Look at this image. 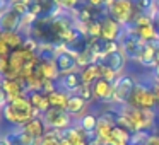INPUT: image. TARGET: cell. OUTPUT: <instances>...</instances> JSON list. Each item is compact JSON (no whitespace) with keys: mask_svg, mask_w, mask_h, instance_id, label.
<instances>
[{"mask_svg":"<svg viewBox=\"0 0 159 145\" xmlns=\"http://www.w3.org/2000/svg\"><path fill=\"white\" fill-rule=\"evenodd\" d=\"M2 121H4V118H2V111H0V123H2Z\"/></svg>","mask_w":159,"mask_h":145,"instance_id":"obj_37","label":"cell"},{"mask_svg":"<svg viewBox=\"0 0 159 145\" xmlns=\"http://www.w3.org/2000/svg\"><path fill=\"white\" fill-rule=\"evenodd\" d=\"M130 135H132V131L128 130V128L115 125L113 131H111V135H110V140H108V145H128Z\"/></svg>","mask_w":159,"mask_h":145,"instance_id":"obj_19","label":"cell"},{"mask_svg":"<svg viewBox=\"0 0 159 145\" xmlns=\"http://www.w3.org/2000/svg\"><path fill=\"white\" fill-rule=\"evenodd\" d=\"M12 53L11 46L4 41V39L0 38V58H9V55Z\"/></svg>","mask_w":159,"mask_h":145,"instance_id":"obj_30","label":"cell"},{"mask_svg":"<svg viewBox=\"0 0 159 145\" xmlns=\"http://www.w3.org/2000/svg\"><path fill=\"white\" fill-rule=\"evenodd\" d=\"M2 82V87H4V92L7 96V101H14L17 97L28 96V90H26V86L22 80L19 79H9V77H2L0 79Z\"/></svg>","mask_w":159,"mask_h":145,"instance_id":"obj_10","label":"cell"},{"mask_svg":"<svg viewBox=\"0 0 159 145\" xmlns=\"http://www.w3.org/2000/svg\"><path fill=\"white\" fill-rule=\"evenodd\" d=\"M98 120H99V118H98L94 113H86L82 118H79V120H77V123H79V126L82 128L86 133H93V131L96 130Z\"/></svg>","mask_w":159,"mask_h":145,"instance_id":"obj_23","label":"cell"},{"mask_svg":"<svg viewBox=\"0 0 159 145\" xmlns=\"http://www.w3.org/2000/svg\"><path fill=\"white\" fill-rule=\"evenodd\" d=\"M22 130L34 138H43L46 133V125H45V121H43L41 116H36V118H33V120H29L28 123L22 126Z\"/></svg>","mask_w":159,"mask_h":145,"instance_id":"obj_17","label":"cell"},{"mask_svg":"<svg viewBox=\"0 0 159 145\" xmlns=\"http://www.w3.org/2000/svg\"><path fill=\"white\" fill-rule=\"evenodd\" d=\"M21 19H22V15L17 14L14 9H11V7L5 9V11L2 12V17H0V29H2V31H19Z\"/></svg>","mask_w":159,"mask_h":145,"instance_id":"obj_13","label":"cell"},{"mask_svg":"<svg viewBox=\"0 0 159 145\" xmlns=\"http://www.w3.org/2000/svg\"><path fill=\"white\" fill-rule=\"evenodd\" d=\"M93 97L98 101V103H113V82L106 79H98L96 82L93 84Z\"/></svg>","mask_w":159,"mask_h":145,"instance_id":"obj_9","label":"cell"},{"mask_svg":"<svg viewBox=\"0 0 159 145\" xmlns=\"http://www.w3.org/2000/svg\"><path fill=\"white\" fill-rule=\"evenodd\" d=\"M11 7V2H7V0H0V9H7Z\"/></svg>","mask_w":159,"mask_h":145,"instance_id":"obj_36","label":"cell"},{"mask_svg":"<svg viewBox=\"0 0 159 145\" xmlns=\"http://www.w3.org/2000/svg\"><path fill=\"white\" fill-rule=\"evenodd\" d=\"M55 2L60 9H63V11H67V12L74 11V9L80 7V5L84 4L82 0H55Z\"/></svg>","mask_w":159,"mask_h":145,"instance_id":"obj_27","label":"cell"},{"mask_svg":"<svg viewBox=\"0 0 159 145\" xmlns=\"http://www.w3.org/2000/svg\"><path fill=\"white\" fill-rule=\"evenodd\" d=\"M77 55H79V51L69 48V51L55 56V63L60 70V75L62 73H70V72H79L80 68L77 65Z\"/></svg>","mask_w":159,"mask_h":145,"instance_id":"obj_8","label":"cell"},{"mask_svg":"<svg viewBox=\"0 0 159 145\" xmlns=\"http://www.w3.org/2000/svg\"><path fill=\"white\" fill-rule=\"evenodd\" d=\"M43 121H45L46 128L52 130H62L65 131L74 125V116L67 109H60V108H50L46 113L41 114Z\"/></svg>","mask_w":159,"mask_h":145,"instance_id":"obj_5","label":"cell"},{"mask_svg":"<svg viewBox=\"0 0 159 145\" xmlns=\"http://www.w3.org/2000/svg\"><path fill=\"white\" fill-rule=\"evenodd\" d=\"M28 97H29V103L33 104V108L34 109H38L39 113H46V111L50 109V101H48V96H46L45 92H41V90H36V92H31V94H28Z\"/></svg>","mask_w":159,"mask_h":145,"instance_id":"obj_20","label":"cell"},{"mask_svg":"<svg viewBox=\"0 0 159 145\" xmlns=\"http://www.w3.org/2000/svg\"><path fill=\"white\" fill-rule=\"evenodd\" d=\"M79 73H80V80H82V84H86V86H93L98 79L103 77V67H101L99 63H91V65L80 68Z\"/></svg>","mask_w":159,"mask_h":145,"instance_id":"obj_16","label":"cell"},{"mask_svg":"<svg viewBox=\"0 0 159 145\" xmlns=\"http://www.w3.org/2000/svg\"><path fill=\"white\" fill-rule=\"evenodd\" d=\"M157 29H159V22H157Z\"/></svg>","mask_w":159,"mask_h":145,"instance_id":"obj_39","label":"cell"},{"mask_svg":"<svg viewBox=\"0 0 159 145\" xmlns=\"http://www.w3.org/2000/svg\"><path fill=\"white\" fill-rule=\"evenodd\" d=\"M38 72L41 73V77L45 80H58L60 77V70L55 63V58H41L38 65Z\"/></svg>","mask_w":159,"mask_h":145,"instance_id":"obj_15","label":"cell"},{"mask_svg":"<svg viewBox=\"0 0 159 145\" xmlns=\"http://www.w3.org/2000/svg\"><path fill=\"white\" fill-rule=\"evenodd\" d=\"M157 128H159V126H157Z\"/></svg>","mask_w":159,"mask_h":145,"instance_id":"obj_40","label":"cell"},{"mask_svg":"<svg viewBox=\"0 0 159 145\" xmlns=\"http://www.w3.org/2000/svg\"><path fill=\"white\" fill-rule=\"evenodd\" d=\"M86 4H89L91 7H96V9H101L106 5V0H86Z\"/></svg>","mask_w":159,"mask_h":145,"instance_id":"obj_34","label":"cell"},{"mask_svg":"<svg viewBox=\"0 0 159 145\" xmlns=\"http://www.w3.org/2000/svg\"><path fill=\"white\" fill-rule=\"evenodd\" d=\"M0 38L11 46V50H17V48H21V46L24 45L26 36L21 34L19 31H2L0 33Z\"/></svg>","mask_w":159,"mask_h":145,"instance_id":"obj_21","label":"cell"},{"mask_svg":"<svg viewBox=\"0 0 159 145\" xmlns=\"http://www.w3.org/2000/svg\"><path fill=\"white\" fill-rule=\"evenodd\" d=\"M62 138H63V131L62 130L46 128L45 137L41 138V145H62Z\"/></svg>","mask_w":159,"mask_h":145,"instance_id":"obj_24","label":"cell"},{"mask_svg":"<svg viewBox=\"0 0 159 145\" xmlns=\"http://www.w3.org/2000/svg\"><path fill=\"white\" fill-rule=\"evenodd\" d=\"M151 133H152V131H149V130L132 131L128 145H145V143H147V140H149V137H151Z\"/></svg>","mask_w":159,"mask_h":145,"instance_id":"obj_25","label":"cell"},{"mask_svg":"<svg viewBox=\"0 0 159 145\" xmlns=\"http://www.w3.org/2000/svg\"><path fill=\"white\" fill-rule=\"evenodd\" d=\"M145 145H159V131H152Z\"/></svg>","mask_w":159,"mask_h":145,"instance_id":"obj_33","label":"cell"},{"mask_svg":"<svg viewBox=\"0 0 159 145\" xmlns=\"http://www.w3.org/2000/svg\"><path fill=\"white\" fill-rule=\"evenodd\" d=\"M123 33V26L118 21H115L111 15L101 17V38L106 41H118Z\"/></svg>","mask_w":159,"mask_h":145,"instance_id":"obj_7","label":"cell"},{"mask_svg":"<svg viewBox=\"0 0 159 145\" xmlns=\"http://www.w3.org/2000/svg\"><path fill=\"white\" fill-rule=\"evenodd\" d=\"M156 2H157V7H159V0H156ZM159 22V17H157V21H156V24H157Z\"/></svg>","mask_w":159,"mask_h":145,"instance_id":"obj_38","label":"cell"},{"mask_svg":"<svg viewBox=\"0 0 159 145\" xmlns=\"http://www.w3.org/2000/svg\"><path fill=\"white\" fill-rule=\"evenodd\" d=\"M36 116H41L38 109L33 108V104L29 103L28 96L17 97L14 101H9L5 104V108L2 109V118H4L5 123H9L12 128H21L28 123L29 120Z\"/></svg>","mask_w":159,"mask_h":145,"instance_id":"obj_1","label":"cell"},{"mask_svg":"<svg viewBox=\"0 0 159 145\" xmlns=\"http://www.w3.org/2000/svg\"><path fill=\"white\" fill-rule=\"evenodd\" d=\"M57 86L58 89L69 92L70 96L77 92L80 86H82V80H80V73L79 72H70V73H62L57 80Z\"/></svg>","mask_w":159,"mask_h":145,"instance_id":"obj_12","label":"cell"},{"mask_svg":"<svg viewBox=\"0 0 159 145\" xmlns=\"http://www.w3.org/2000/svg\"><path fill=\"white\" fill-rule=\"evenodd\" d=\"M137 86V79L132 73L123 72L113 80V103L115 104H128L130 96Z\"/></svg>","mask_w":159,"mask_h":145,"instance_id":"obj_4","label":"cell"},{"mask_svg":"<svg viewBox=\"0 0 159 145\" xmlns=\"http://www.w3.org/2000/svg\"><path fill=\"white\" fill-rule=\"evenodd\" d=\"M2 79V77H0ZM9 101H7V96H5V92H4V87H2V82H0V111L5 108V104H7Z\"/></svg>","mask_w":159,"mask_h":145,"instance_id":"obj_32","label":"cell"},{"mask_svg":"<svg viewBox=\"0 0 159 145\" xmlns=\"http://www.w3.org/2000/svg\"><path fill=\"white\" fill-rule=\"evenodd\" d=\"M108 14L118 21L123 28L134 24L135 17L140 14V11L137 9L135 0H113L110 5H108Z\"/></svg>","mask_w":159,"mask_h":145,"instance_id":"obj_2","label":"cell"},{"mask_svg":"<svg viewBox=\"0 0 159 145\" xmlns=\"http://www.w3.org/2000/svg\"><path fill=\"white\" fill-rule=\"evenodd\" d=\"M137 63L142 68H147L152 72L156 68V65H157V45L156 43H145Z\"/></svg>","mask_w":159,"mask_h":145,"instance_id":"obj_11","label":"cell"},{"mask_svg":"<svg viewBox=\"0 0 159 145\" xmlns=\"http://www.w3.org/2000/svg\"><path fill=\"white\" fill-rule=\"evenodd\" d=\"M87 106H89V103H87L86 99H82V97L77 96V94H72V96L69 97L67 111L74 116V120H79V118H82L84 114L87 113Z\"/></svg>","mask_w":159,"mask_h":145,"instance_id":"obj_14","label":"cell"},{"mask_svg":"<svg viewBox=\"0 0 159 145\" xmlns=\"http://www.w3.org/2000/svg\"><path fill=\"white\" fill-rule=\"evenodd\" d=\"M134 31L137 33V36L145 43H156L159 38V29H157V24L152 22V24H147V26H139V28H134Z\"/></svg>","mask_w":159,"mask_h":145,"instance_id":"obj_18","label":"cell"},{"mask_svg":"<svg viewBox=\"0 0 159 145\" xmlns=\"http://www.w3.org/2000/svg\"><path fill=\"white\" fill-rule=\"evenodd\" d=\"M77 96H80L82 99H86L87 103H91V101L94 99L93 97V86H86V84H82V86L77 89Z\"/></svg>","mask_w":159,"mask_h":145,"instance_id":"obj_28","label":"cell"},{"mask_svg":"<svg viewBox=\"0 0 159 145\" xmlns=\"http://www.w3.org/2000/svg\"><path fill=\"white\" fill-rule=\"evenodd\" d=\"M0 145H16V143H14V140L9 137V133H4V135H0Z\"/></svg>","mask_w":159,"mask_h":145,"instance_id":"obj_35","label":"cell"},{"mask_svg":"<svg viewBox=\"0 0 159 145\" xmlns=\"http://www.w3.org/2000/svg\"><path fill=\"white\" fill-rule=\"evenodd\" d=\"M11 9H14V11L17 12V14H21V15H24V14L29 12V5H28L26 0H16V2H12Z\"/></svg>","mask_w":159,"mask_h":145,"instance_id":"obj_29","label":"cell"},{"mask_svg":"<svg viewBox=\"0 0 159 145\" xmlns=\"http://www.w3.org/2000/svg\"><path fill=\"white\" fill-rule=\"evenodd\" d=\"M127 56L121 53V50H118V51H113V53H108V55H103L99 60H98V63H101L103 67H106V68L113 70L116 75H120V73H123L125 67H127Z\"/></svg>","mask_w":159,"mask_h":145,"instance_id":"obj_6","label":"cell"},{"mask_svg":"<svg viewBox=\"0 0 159 145\" xmlns=\"http://www.w3.org/2000/svg\"><path fill=\"white\" fill-rule=\"evenodd\" d=\"M9 70V58H0V77H5Z\"/></svg>","mask_w":159,"mask_h":145,"instance_id":"obj_31","label":"cell"},{"mask_svg":"<svg viewBox=\"0 0 159 145\" xmlns=\"http://www.w3.org/2000/svg\"><path fill=\"white\" fill-rule=\"evenodd\" d=\"M69 97L70 94L65 92L62 89L53 90L52 94H48V101L52 108H60V109H67V104H69Z\"/></svg>","mask_w":159,"mask_h":145,"instance_id":"obj_22","label":"cell"},{"mask_svg":"<svg viewBox=\"0 0 159 145\" xmlns=\"http://www.w3.org/2000/svg\"><path fill=\"white\" fill-rule=\"evenodd\" d=\"M118 43H120L121 53L127 56L128 62H139L140 53H142V50H144L145 41H142V39L139 38L137 33L134 31V28H132V26L123 28V33H121Z\"/></svg>","mask_w":159,"mask_h":145,"instance_id":"obj_3","label":"cell"},{"mask_svg":"<svg viewBox=\"0 0 159 145\" xmlns=\"http://www.w3.org/2000/svg\"><path fill=\"white\" fill-rule=\"evenodd\" d=\"M87 38L93 39L101 38V19H96L91 24H87Z\"/></svg>","mask_w":159,"mask_h":145,"instance_id":"obj_26","label":"cell"}]
</instances>
